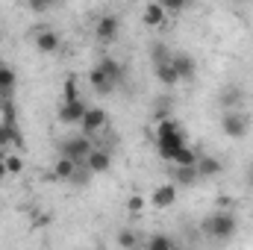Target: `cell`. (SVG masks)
<instances>
[{"label":"cell","instance_id":"obj_12","mask_svg":"<svg viewBox=\"0 0 253 250\" xmlns=\"http://www.w3.org/2000/svg\"><path fill=\"white\" fill-rule=\"evenodd\" d=\"M200 177H197V165H174L171 168V183L177 188H186V186H194Z\"/></svg>","mask_w":253,"mask_h":250},{"label":"cell","instance_id":"obj_24","mask_svg":"<svg viewBox=\"0 0 253 250\" xmlns=\"http://www.w3.org/2000/svg\"><path fill=\"white\" fill-rule=\"evenodd\" d=\"M24 171V159L18 153H9L6 156V174H21Z\"/></svg>","mask_w":253,"mask_h":250},{"label":"cell","instance_id":"obj_25","mask_svg":"<svg viewBox=\"0 0 253 250\" xmlns=\"http://www.w3.org/2000/svg\"><path fill=\"white\" fill-rule=\"evenodd\" d=\"M88 177H94V174H91V171H88L85 165H80V168L74 171V177H71V183H74V186H85V183H88Z\"/></svg>","mask_w":253,"mask_h":250},{"label":"cell","instance_id":"obj_30","mask_svg":"<svg viewBox=\"0 0 253 250\" xmlns=\"http://www.w3.org/2000/svg\"><path fill=\"white\" fill-rule=\"evenodd\" d=\"M183 6H186L183 0H162V9H165V12H180Z\"/></svg>","mask_w":253,"mask_h":250},{"label":"cell","instance_id":"obj_11","mask_svg":"<svg viewBox=\"0 0 253 250\" xmlns=\"http://www.w3.org/2000/svg\"><path fill=\"white\" fill-rule=\"evenodd\" d=\"M174 203H177V186L174 183H162V186L153 191V197H150V206L153 209H168Z\"/></svg>","mask_w":253,"mask_h":250},{"label":"cell","instance_id":"obj_28","mask_svg":"<svg viewBox=\"0 0 253 250\" xmlns=\"http://www.w3.org/2000/svg\"><path fill=\"white\" fill-rule=\"evenodd\" d=\"M239 100H242V91H239V88H227L224 97H221L224 106H233V103H239Z\"/></svg>","mask_w":253,"mask_h":250},{"label":"cell","instance_id":"obj_15","mask_svg":"<svg viewBox=\"0 0 253 250\" xmlns=\"http://www.w3.org/2000/svg\"><path fill=\"white\" fill-rule=\"evenodd\" d=\"M141 18H144V24H147V27H162V24H165V18H168V12L162 9V3H147V6H144V12H141Z\"/></svg>","mask_w":253,"mask_h":250},{"label":"cell","instance_id":"obj_31","mask_svg":"<svg viewBox=\"0 0 253 250\" xmlns=\"http://www.w3.org/2000/svg\"><path fill=\"white\" fill-rule=\"evenodd\" d=\"M6 177V162H0V180Z\"/></svg>","mask_w":253,"mask_h":250},{"label":"cell","instance_id":"obj_18","mask_svg":"<svg viewBox=\"0 0 253 250\" xmlns=\"http://www.w3.org/2000/svg\"><path fill=\"white\" fill-rule=\"evenodd\" d=\"M100 68H103V71H106V74H109V77H112V80H115V83H118V85H121V83H124V65L118 62V59H112V56H103V59H100Z\"/></svg>","mask_w":253,"mask_h":250},{"label":"cell","instance_id":"obj_10","mask_svg":"<svg viewBox=\"0 0 253 250\" xmlns=\"http://www.w3.org/2000/svg\"><path fill=\"white\" fill-rule=\"evenodd\" d=\"M15 85H18V74H15V68L6 65V62H0V103H3V100H12Z\"/></svg>","mask_w":253,"mask_h":250},{"label":"cell","instance_id":"obj_2","mask_svg":"<svg viewBox=\"0 0 253 250\" xmlns=\"http://www.w3.org/2000/svg\"><path fill=\"white\" fill-rule=\"evenodd\" d=\"M239 230V221L233 212H212L206 221H203V233L215 242H230Z\"/></svg>","mask_w":253,"mask_h":250},{"label":"cell","instance_id":"obj_19","mask_svg":"<svg viewBox=\"0 0 253 250\" xmlns=\"http://www.w3.org/2000/svg\"><path fill=\"white\" fill-rule=\"evenodd\" d=\"M77 168H80L77 162H71V159L59 156V159H56V165H53V174H56V180H65V183H71V177H74V171H77Z\"/></svg>","mask_w":253,"mask_h":250},{"label":"cell","instance_id":"obj_3","mask_svg":"<svg viewBox=\"0 0 253 250\" xmlns=\"http://www.w3.org/2000/svg\"><path fill=\"white\" fill-rule=\"evenodd\" d=\"M91 150H94V141L85 138V135H71V138L62 141V156L71 159V162H77V165H85Z\"/></svg>","mask_w":253,"mask_h":250},{"label":"cell","instance_id":"obj_4","mask_svg":"<svg viewBox=\"0 0 253 250\" xmlns=\"http://www.w3.org/2000/svg\"><path fill=\"white\" fill-rule=\"evenodd\" d=\"M221 129H224V135H230V138H245L248 132H251V118L245 115V112H227L224 118H221Z\"/></svg>","mask_w":253,"mask_h":250},{"label":"cell","instance_id":"obj_5","mask_svg":"<svg viewBox=\"0 0 253 250\" xmlns=\"http://www.w3.org/2000/svg\"><path fill=\"white\" fill-rule=\"evenodd\" d=\"M118 30H121L118 15H100V18H97V24H94V39H97V42H103V44H109V42H115Z\"/></svg>","mask_w":253,"mask_h":250},{"label":"cell","instance_id":"obj_14","mask_svg":"<svg viewBox=\"0 0 253 250\" xmlns=\"http://www.w3.org/2000/svg\"><path fill=\"white\" fill-rule=\"evenodd\" d=\"M109 165H112V156H109L103 147H94V150L88 153V159H85V168H88L91 174H106Z\"/></svg>","mask_w":253,"mask_h":250},{"label":"cell","instance_id":"obj_21","mask_svg":"<svg viewBox=\"0 0 253 250\" xmlns=\"http://www.w3.org/2000/svg\"><path fill=\"white\" fill-rule=\"evenodd\" d=\"M156 77H159L162 85H177V83H180L177 74H174V68H171V62H159L156 65Z\"/></svg>","mask_w":253,"mask_h":250},{"label":"cell","instance_id":"obj_8","mask_svg":"<svg viewBox=\"0 0 253 250\" xmlns=\"http://www.w3.org/2000/svg\"><path fill=\"white\" fill-rule=\"evenodd\" d=\"M85 112H88V106L83 103V100H74V103H62L59 106V112H56V118L62 121V124H83V118H85Z\"/></svg>","mask_w":253,"mask_h":250},{"label":"cell","instance_id":"obj_20","mask_svg":"<svg viewBox=\"0 0 253 250\" xmlns=\"http://www.w3.org/2000/svg\"><path fill=\"white\" fill-rule=\"evenodd\" d=\"M197 159H200V153H197V150H191L189 144H186V147H180V150L174 153V159H171V162H174V165H197Z\"/></svg>","mask_w":253,"mask_h":250},{"label":"cell","instance_id":"obj_33","mask_svg":"<svg viewBox=\"0 0 253 250\" xmlns=\"http://www.w3.org/2000/svg\"><path fill=\"white\" fill-rule=\"evenodd\" d=\"M251 188H253V171H251Z\"/></svg>","mask_w":253,"mask_h":250},{"label":"cell","instance_id":"obj_27","mask_svg":"<svg viewBox=\"0 0 253 250\" xmlns=\"http://www.w3.org/2000/svg\"><path fill=\"white\" fill-rule=\"evenodd\" d=\"M147 250H174V245H171L165 236H153L150 245H147Z\"/></svg>","mask_w":253,"mask_h":250},{"label":"cell","instance_id":"obj_9","mask_svg":"<svg viewBox=\"0 0 253 250\" xmlns=\"http://www.w3.org/2000/svg\"><path fill=\"white\" fill-rule=\"evenodd\" d=\"M171 68H174V74H177L180 83L183 80H191L197 74V62H194V56H189V53H171Z\"/></svg>","mask_w":253,"mask_h":250},{"label":"cell","instance_id":"obj_32","mask_svg":"<svg viewBox=\"0 0 253 250\" xmlns=\"http://www.w3.org/2000/svg\"><path fill=\"white\" fill-rule=\"evenodd\" d=\"M6 156H9V150H3V147H0V162H6Z\"/></svg>","mask_w":253,"mask_h":250},{"label":"cell","instance_id":"obj_1","mask_svg":"<svg viewBox=\"0 0 253 250\" xmlns=\"http://www.w3.org/2000/svg\"><path fill=\"white\" fill-rule=\"evenodd\" d=\"M189 141H186V132L180 129L177 124V118H168V121H159L156 124V153L162 156V159H174V153L180 150V147H186Z\"/></svg>","mask_w":253,"mask_h":250},{"label":"cell","instance_id":"obj_6","mask_svg":"<svg viewBox=\"0 0 253 250\" xmlns=\"http://www.w3.org/2000/svg\"><path fill=\"white\" fill-rule=\"evenodd\" d=\"M106 121H109V115H106L103 109L88 106V112H85V118H83L80 129H83V135H85V138H94L100 129H106Z\"/></svg>","mask_w":253,"mask_h":250},{"label":"cell","instance_id":"obj_13","mask_svg":"<svg viewBox=\"0 0 253 250\" xmlns=\"http://www.w3.org/2000/svg\"><path fill=\"white\" fill-rule=\"evenodd\" d=\"M59 44H62V39H59V33L56 30H42V33H36V50L39 53H56L59 50Z\"/></svg>","mask_w":253,"mask_h":250},{"label":"cell","instance_id":"obj_16","mask_svg":"<svg viewBox=\"0 0 253 250\" xmlns=\"http://www.w3.org/2000/svg\"><path fill=\"white\" fill-rule=\"evenodd\" d=\"M224 171V162L215 156H200L197 159V177H218Z\"/></svg>","mask_w":253,"mask_h":250},{"label":"cell","instance_id":"obj_23","mask_svg":"<svg viewBox=\"0 0 253 250\" xmlns=\"http://www.w3.org/2000/svg\"><path fill=\"white\" fill-rule=\"evenodd\" d=\"M74 100H83V97H80L77 80H74V77H68V80H65V100H62V103H74Z\"/></svg>","mask_w":253,"mask_h":250},{"label":"cell","instance_id":"obj_29","mask_svg":"<svg viewBox=\"0 0 253 250\" xmlns=\"http://www.w3.org/2000/svg\"><path fill=\"white\" fill-rule=\"evenodd\" d=\"M118 245H121V248H135V236H132V233H129V230H121V233H118Z\"/></svg>","mask_w":253,"mask_h":250},{"label":"cell","instance_id":"obj_17","mask_svg":"<svg viewBox=\"0 0 253 250\" xmlns=\"http://www.w3.org/2000/svg\"><path fill=\"white\" fill-rule=\"evenodd\" d=\"M9 144L21 147V144H24V135H21V129H18V126L0 124V147H3V150H9Z\"/></svg>","mask_w":253,"mask_h":250},{"label":"cell","instance_id":"obj_22","mask_svg":"<svg viewBox=\"0 0 253 250\" xmlns=\"http://www.w3.org/2000/svg\"><path fill=\"white\" fill-rule=\"evenodd\" d=\"M0 112H3V124L18 126V112H15V103H12V100H3V103H0Z\"/></svg>","mask_w":253,"mask_h":250},{"label":"cell","instance_id":"obj_7","mask_svg":"<svg viewBox=\"0 0 253 250\" xmlns=\"http://www.w3.org/2000/svg\"><path fill=\"white\" fill-rule=\"evenodd\" d=\"M88 83H91V91H94V94H112V91L118 88V83H115V80H112L100 65H94V68H91Z\"/></svg>","mask_w":253,"mask_h":250},{"label":"cell","instance_id":"obj_26","mask_svg":"<svg viewBox=\"0 0 253 250\" xmlns=\"http://www.w3.org/2000/svg\"><path fill=\"white\" fill-rule=\"evenodd\" d=\"M141 209H144V197L132 194V197L126 200V212H129V215H141Z\"/></svg>","mask_w":253,"mask_h":250}]
</instances>
